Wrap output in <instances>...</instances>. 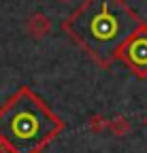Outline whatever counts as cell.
<instances>
[{
  "instance_id": "277c9868",
  "label": "cell",
  "mask_w": 147,
  "mask_h": 153,
  "mask_svg": "<svg viewBox=\"0 0 147 153\" xmlns=\"http://www.w3.org/2000/svg\"><path fill=\"white\" fill-rule=\"evenodd\" d=\"M26 32L28 36H32L34 41H41V38H45L49 32H51V22H49V17L45 13H34L28 17V22H26Z\"/></svg>"
},
{
  "instance_id": "7a4b0ae2",
  "label": "cell",
  "mask_w": 147,
  "mask_h": 153,
  "mask_svg": "<svg viewBox=\"0 0 147 153\" xmlns=\"http://www.w3.org/2000/svg\"><path fill=\"white\" fill-rule=\"evenodd\" d=\"M64 121L30 87H19L0 106V153H41Z\"/></svg>"
},
{
  "instance_id": "8992f818",
  "label": "cell",
  "mask_w": 147,
  "mask_h": 153,
  "mask_svg": "<svg viewBox=\"0 0 147 153\" xmlns=\"http://www.w3.org/2000/svg\"><path fill=\"white\" fill-rule=\"evenodd\" d=\"M87 128L94 132V134H102L109 130V119H104L102 115H94L90 121H87Z\"/></svg>"
},
{
  "instance_id": "5b68a950",
  "label": "cell",
  "mask_w": 147,
  "mask_h": 153,
  "mask_svg": "<svg viewBox=\"0 0 147 153\" xmlns=\"http://www.w3.org/2000/svg\"><path fill=\"white\" fill-rule=\"evenodd\" d=\"M109 132H111L113 136L122 138V136H126V134L130 132V121L126 117H115V119L109 121Z\"/></svg>"
},
{
  "instance_id": "3957f363",
  "label": "cell",
  "mask_w": 147,
  "mask_h": 153,
  "mask_svg": "<svg viewBox=\"0 0 147 153\" xmlns=\"http://www.w3.org/2000/svg\"><path fill=\"white\" fill-rule=\"evenodd\" d=\"M117 60L126 62V66L141 79L147 76V24L124 43L117 53Z\"/></svg>"
},
{
  "instance_id": "6da1fadb",
  "label": "cell",
  "mask_w": 147,
  "mask_h": 153,
  "mask_svg": "<svg viewBox=\"0 0 147 153\" xmlns=\"http://www.w3.org/2000/svg\"><path fill=\"white\" fill-rule=\"evenodd\" d=\"M143 26L124 0H85L62 22V30L102 68L117 60L124 43Z\"/></svg>"
}]
</instances>
